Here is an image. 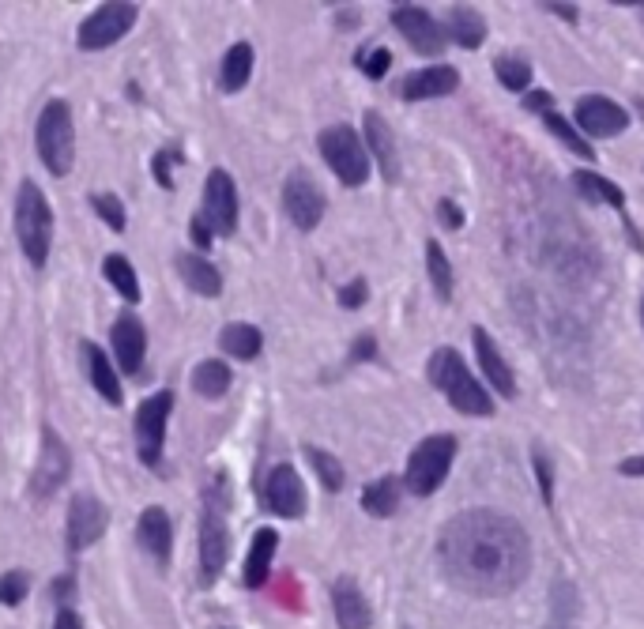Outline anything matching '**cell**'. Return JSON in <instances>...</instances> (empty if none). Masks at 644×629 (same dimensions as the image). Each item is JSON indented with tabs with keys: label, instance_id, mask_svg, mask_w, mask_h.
I'll return each instance as SVG.
<instances>
[{
	"label": "cell",
	"instance_id": "cell-2",
	"mask_svg": "<svg viewBox=\"0 0 644 629\" xmlns=\"http://www.w3.org/2000/svg\"><path fill=\"white\" fill-rule=\"evenodd\" d=\"M426 377H430V385L445 392V400H449L460 415H490V411H494L490 392L471 377V370H467V362L460 358V351L437 347L434 355H430V362H426Z\"/></svg>",
	"mask_w": 644,
	"mask_h": 629
},
{
	"label": "cell",
	"instance_id": "cell-31",
	"mask_svg": "<svg viewBox=\"0 0 644 629\" xmlns=\"http://www.w3.org/2000/svg\"><path fill=\"white\" fill-rule=\"evenodd\" d=\"M230 366L219 362V358H208V362H200L193 370V388L200 396H208V400H219L226 388H230Z\"/></svg>",
	"mask_w": 644,
	"mask_h": 629
},
{
	"label": "cell",
	"instance_id": "cell-13",
	"mask_svg": "<svg viewBox=\"0 0 644 629\" xmlns=\"http://www.w3.org/2000/svg\"><path fill=\"white\" fill-rule=\"evenodd\" d=\"M106 524H110L106 505L95 494H76L68 505V550H87L91 543H98Z\"/></svg>",
	"mask_w": 644,
	"mask_h": 629
},
{
	"label": "cell",
	"instance_id": "cell-29",
	"mask_svg": "<svg viewBox=\"0 0 644 629\" xmlns=\"http://www.w3.org/2000/svg\"><path fill=\"white\" fill-rule=\"evenodd\" d=\"M362 509H366L370 517H392V513L400 509V479L385 475V479H377V483L366 486V490H362Z\"/></svg>",
	"mask_w": 644,
	"mask_h": 629
},
{
	"label": "cell",
	"instance_id": "cell-1",
	"mask_svg": "<svg viewBox=\"0 0 644 629\" xmlns=\"http://www.w3.org/2000/svg\"><path fill=\"white\" fill-rule=\"evenodd\" d=\"M437 562L467 596H509L532 569V543L524 528L494 509H467L445 524L437 539Z\"/></svg>",
	"mask_w": 644,
	"mask_h": 629
},
{
	"label": "cell",
	"instance_id": "cell-14",
	"mask_svg": "<svg viewBox=\"0 0 644 629\" xmlns=\"http://www.w3.org/2000/svg\"><path fill=\"white\" fill-rule=\"evenodd\" d=\"M392 23H396V31L411 42V49H419L426 57H437V53L445 49V31H441V23H437L426 8L400 4V8H392Z\"/></svg>",
	"mask_w": 644,
	"mask_h": 629
},
{
	"label": "cell",
	"instance_id": "cell-9",
	"mask_svg": "<svg viewBox=\"0 0 644 629\" xmlns=\"http://www.w3.org/2000/svg\"><path fill=\"white\" fill-rule=\"evenodd\" d=\"M68 471H72V456H68L65 437L53 426H42V452H38V468L31 475L34 498H49L68 479Z\"/></svg>",
	"mask_w": 644,
	"mask_h": 629
},
{
	"label": "cell",
	"instance_id": "cell-16",
	"mask_svg": "<svg viewBox=\"0 0 644 629\" xmlns=\"http://www.w3.org/2000/svg\"><path fill=\"white\" fill-rule=\"evenodd\" d=\"M110 343H113V355H117V370L140 373V366H144V351H147V332L132 309H125V313L113 321Z\"/></svg>",
	"mask_w": 644,
	"mask_h": 629
},
{
	"label": "cell",
	"instance_id": "cell-32",
	"mask_svg": "<svg viewBox=\"0 0 644 629\" xmlns=\"http://www.w3.org/2000/svg\"><path fill=\"white\" fill-rule=\"evenodd\" d=\"M102 272H106V279H110V287L125 302H140V279H136V272H132V264L125 257H117V253H110V257L102 260Z\"/></svg>",
	"mask_w": 644,
	"mask_h": 629
},
{
	"label": "cell",
	"instance_id": "cell-4",
	"mask_svg": "<svg viewBox=\"0 0 644 629\" xmlns=\"http://www.w3.org/2000/svg\"><path fill=\"white\" fill-rule=\"evenodd\" d=\"M38 155L46 162L53 178H65L76 159V132H72V110L65 98L46 102V110L38 117Z\"/></svg>",
	"mask_w": 644,
	"mask_h": 629
},
{
	"label": "cell",
	"instance_id": "cell-41",
	"mask_svg": "<svg viewBox=\"0 0 644 629\" xmlns=\"http://www.w3.org/2000/svg\"><path fill=\"white\" fill-rule=\"evenodd\" d=\"M535 471H539V486H543V501H554V479H550V460L543 449H535Z\"/></svg>",
	"mask_w": 644,
	"mask_h": 629
},
{
	"label": "cell",
	"instance_id": "cell-46",
	"mask_svg": "<svg viewBox=\"0 0 644 629\" xmlns=\"http://www.w3.org/2000/svg\"><path fill=\"white\" fill-rule=\"evenodd\" d=\"M170 162H174V159H170L166 151H162L159 159H155V174H159V185H162V189H170V174H166V166H170Z\"/></svg>",
	"mask_w": 644,
	"mask_h": 629
},
{
	"label": "cell",
	"instance_id": "cell-37",
	"mask_svg": "<svg viewBox=\"0 0 644 629\" xmlns=\"http://www.w3.org/2000/svg\"><path fill=\"white\" fill-rule=\"evenodd\" d=\"M27 592H31V577H27V573L12 569V573H4V577H0V603L16 607V603L27 599Z\"/></svg>",
	"mask_w": 644,
	"mask_h": 629
},
{
	"label": "cell",
	"instance_id": "cell-35",
	"mask_svg": "<svg viewBox=\"0 0 644 629\" xmlns=\"http://www.w3.org/2000/svg\"><path fill=\"white\" fill-rule=\"evenodd\" d=\"M306 456H309V464H313V471L321 475V483H324V490H332L336 494L339 486H343V464H339L332 452H324V449H313L309 445L306 449Z\"/></svg>",
	"mask_w": 644,
	"mask_h": 629
},
{
	"label": "cell",
	"instance_id": "cell-45",
	"mask_svg": "<svg viewBox=\"0 0 644 629\" xmlns=\"http://www.w3.org/2000/svg\"><path fill=\"white\" fill-rule=\"evenodd\" d=\"M53 629H83L80 614L68 611V607H61V611H57V622H53Z\"/></svg>",
	"mask_w": 644,
	"mask_h": 629
},
{
	"label": "cell",
	"instance_id": "cell-10",
	"mask_svg": "<svg viewBox=\"0 0 644 629\" xmlns=\"http://www.w3.org/2000/svg\"><path fill=\"white\" fill-rule=\"evenodd\" d=\"M204 219L215 234H234L238 230V189L226 170H211L204 181Z\"/></svg>",
	"mask_w": 644,
	"mask_h": 629
},
{
	"label": "cell",
	"instance_id": "cell-47",
	"mask_svg": "<svg viewBox=\"0 0 644 629\" xmlns=\"http://www.w3.org/2000/svg\"><path fill=\"white\" fill-rule=\"evenodd\" d=\"M524 102H528V106H532V110H543V113H550V95H547V91H532V95L524 98Z\"/></svg>",
	"mask_w": 644,
	"mask_h": 629
},
{
	"label": "cell",
	"instance_id": "cell-11",
	"mask_svg": "<svg viewBox=\"0 0 644 629\" xmlns=\"http://www.w3.org/2000/svg\"><path fill=\"white\" fill-rule=\"evenodd\" d=\"M629 125V113L607 95H588L577 102V129L580 136L588 140H607V136H618V132H626Z\"/></svg>",
	"mask_w": 644,
	"mask_h": 629
},
{
	"label": "cell",
	"instance_id": "cell-43",
	"mask_svg": "<svg viewBox=\"0 0 644 629\" xmlns=\"http://www.w3.org/2000/svg\"><path fill=\"white\" fill-rule=\"evenodd\" d=\"M437 215H441V223L449 226V230H460V226H464V211L456 208L452 200H441V204H437Z\"/></svg>",
	"mask_w": 644,
	"mask_h": 629
},
{
	"label": "cell",
	"instance_id": "cell-22",
	"mask_svg": "<svg viewBox=\"0 0 644 629\" xmlns=\"http://www.w3.org/2000/svg\"><path fill=\"white\" fill-rule=\"evenodd\" d=\"M83 362H87V377H91V385L98 388V396L113 407L121 404V400H125V392H121L117 370H113V362L106 358V351H102L98 343H83Z\"/></svg>",
	"mask_w": 644,
	"mask_h": 629
},
{
	"label": "cell",
	"instance_id": "cell-39",
	"mask_svg": "<svg viewBox=\"0 0 644 629\" xmlns=\"http://www.w3.org/2000/svg\"><path fill=\"white\" fill-rule=\"evenodd\" d=\"M366 294H370V287H366V279H351L343 291H339V306L343 309H358L362 302H366Z\"/></svg>",
	"mask_w": 644,
	"mask_h": 629
},
{
	"label": "cell",
	"instance_id": "cell-36",
	"mask_svg": "<svg viewBox=\"0 0 644 629\" xmlns=\"http://www.w3.org/2000/svg\"><path fill=\"white\" fill-rule=\"evenodd\" d=\"M494 72H498V80L509 91H528V83H532V68H528V61H520V57H498Z\"/></svg>",
	"mask_w": 644,
	"mask_h": 629
},
{
	"label": "cell",
	"instance_id": "cell-20",
	"mask_svg": "<svg viewBox=\"0 0 644 629\" xmlns=\"http://www.w3.org/2000/svg\"><path fill=\"white\" fill-rule=\"evenodd\" d=\"M460 87V76L452 65H437V68H422L415 76H407L400 83V95L407 102H426V98H441V95H452Z\"/></svg>",
	"mask_w": 644,
	"mask_h": 629
},
{
	"label": "cell",
	"instance_id": "cell-17",
	"mask_svg": "<svg viewBox=\"0 0 644 629\" xmlns=\"http://www.w3.org/2000/svg\"><path fill=\"white\" fill-rule=\"evenodd\" d=\"M226 554H230V535H226L223 513L208 505V513L200 520V573H204V584H211L223 573Z\"/></svg>",
	"mask_w": 644,
	"mask_h": 629
},
{
	"label": "cell",
	"instance_id": "cell-12",
	"mask_svg": "<svg viewBox=\"0 0 644 629\" xmlns=\"http://www.w3.org/2000/svg\"><path fill=\"white\" fill-rule=\"evenodd\" d=\"M283 208H287L290 223L298 226V230H313V226L324 219V193L317 189V181L302 174V170H294L283 185Z\"/></svg>",
	"mask_w": 644,
	"mask_h": 629
},
{
	"label": "cell",
	"instance_id": "cell-23",
	"mask_svg": "<svg viewBox=\"0 0 644 629\" xmlns=\"http://www.w3.org/2000/svg\"><path fill=\"white\" fill-rule=\"evenodd\" d=\"M136 535H140L144 550H151L159 562H166V558H170L174 524H170V517H166V509H159V505L144 509V513H140V528H136Z\"/></svg>",
	"mask_w": 644,
	"mask_h": 629
},
{
	"label": "cell",
	"instance_id": "cell-18",
	"mask_svg": "<svg viewBox=\"0 0 644 629\" xmlns=\"http://www.w3.org/2000/svg\"><path fill=\"white\" fill-rule=\"evenodd\" d=\"M471 339H475V355H479V366H483L486 381L494 385V392H498V396L513 400V396H516V377H513V370H509L505 355L498 351L494 336H490L486 328H471Z\"/></svg>",
	"mask_w": 644,
	"mask_h": 629
},
{
	"label": "cell",
	"instance_id": "cell-50",
	"mask_svg": "<svg viewBox=\"0 0 644 629\" xmlns=\"http://www.w3.org/2000/svg\"><path fill=\"white\" fill-rule=\"evenodd\" d=\"M641 321H644V302H641Z\"/></svg>",
	"mask_w": 644,
	"mask_h": 629
},
{
	"label": "cell",
	"instance_id": "cell-38",
	"mask_svg": "<svg viewBox=\"0 0 644 629\" xmlns=\"http://www.w3.org/2000/svg\"><path fill=\"white\" fill-rule=\"evenodd\" d=\"M95 211L102 215V223L110 226V230H125V204H121L113 193H98Z\"/></svg>",
	"mask_w": 644,
	"mask_h": 629
},
{
	"label": "cell",
	"instance_id": "cell-25",
	"mask_svg": "<svg viewBox=\"0 0 644 629\" xmlns=\"http://www.w3.org/2000/svg\"><path fill=\"white\" fill-rule=\"evenodd\" d=\"M275 547H279V535H275L272 528H260V532L253 535L249 562H245V584H249V588H260V584L268 581V573H272Z\"/></svg>",
	"mask_w": 644,
	"mask_h": 629
},
{
	"label": "cell",
	"instance_id": "cell-49",
	"mask_svg": "<svg viewBox=\"0 0 644 629\" xmlns=\"http://www.w3.org/2000/svg\"><path fill=\"white\" fill-rule=\"evenodd\" d=\"M622 475H644V456H629L622 464Z\"/></svg>",
	"mask_w": 644,
	"mask_h": 629
},
{
	"label": "cell",
	"instance_id": "cell-33",
	"mask_svg": "<svg viewBox=\"0 0 644 629\" xmlns=\"http://www.w3.org/2000/svg\"><path fill=\"white\" fill-rule=\"evenodd\" d=\"M426 272H430V283H434L437 298L449 302L452 298V264H449V257H445V249H441L434 238L426 242Z\"/></svg>",
	"mask_w": 644,
	"mask_h": 629
},
{
	"label": "cell",
	"instance_id": "cell-42",
	"mask_svg": "<svg viewBox=\"0 0 644 629\" xmlns=\"http://www.w3.org/2000/svg\"><path fill=\"white\" fill-rule=\"evenodd\" d=\"M189 234H193V245H196V249H208L211 238H215V230L208 226V219H204V215H196L193 226H189Z\"/></svg>",
	"mask_w": 644,
	"mask_h": 629
},
{
	"label": "cell",
	"instance_id": "cell-26",
	"mask_svg": "<svg viewBox=\"0 0 644 629\" xmlns=\"http://www.w3.org/2000/svg\"><path fill=\"white\" fill-rule=\"evenodd\" d=\"M445 34H449L452 42H460L464 49H479L486 38V19L475 8H452Z\"/></svg>",
	"mask_w": 644,
	"mask_h": 629
},
{
	"label": "cell",
	"instance_id": "cell-48",
	"mask_svg": "<svg viewBox=\"0 0 644 629\" xmlns=\"http://www.w3.org/2000/svg\"><path fill=\"white\" fill-rule=\"evenodd\" d=\"M543 8H547V12H558V16L569 19V23L577 19V4H543Z\"/></svg>",
	"mask_w": 644,
	"mask_h": 629
},
{
	"label": "cell",
	"instance_id": "cell-27",
	"mask_svg": "<svg viewBox=\"0 0 644 629\" xmlns=\"http://www.w3.org/2000/svg\"><path fill=\"white\" fill-rule=\"evenodd\" d=\"M249 76H253V46L249 42H238V46L226 49L223 57V91H230V95H238L245 83H249Z\"/></svg>",
	"mask_w": 644,
	"mask_h": 629
},
{
	"label": "cell",
	"instance_id": "cell-21",
	"mask_svg": "<svg viewBox=\"0 0 644 629\" xmlns=\"http://www.w3.org/2000/svg\"><path fill=\"white\" fill-rule=\"evenodd\" d=\"M332 607H336V622L339 629H370L373 611L362 588H358L351 577H339L336 588H332Z\"/></svg>",
	"mask_w": 644,
	"mask_h": 629
},
{
	"label": "cell",
	"instance_id": "cell-28",
	"mask_svg": "<svg viewBox=\"0 0 644 629\" xmlns=\"http://www.w3.org/2000/svg\"><path fill=\"white\" fill-rule=\"evenodd\" d=\"M573 185H577V193L584 196V200H592V204H607V208H618V211L626 208L622 189H618L614 181L592 174V170H577V174H573Z\"/></svg>",
	"mask_w": 644,
	"mask_h": 629
},
{
	"label": "cell",
	"instance_id": "cell-34",
	"mask_svg": "<svg viewBox=\"0 0 644 629\" xmlns=\"http://www.w3.org/2000/svg\"><path fill=\"white\" fill-rule=\"evenodd\" d=\"M547 129L554 132V136H558V140H562L569 151H577L580 159H596V155H592V144L580 136L577 125H569V121H565L562 113H554V110L547 113Z\"/></svg>",
	"mask_w": 644,
	"mask_h": 629
},
{
	"label": "cell",
	"instance_id": "cell-3",
	"mask_svg": "<svg viewBox=\"0 0 644 629\" xmlns=\"http://www.w3.org/2000/svg\"><path fill=\"white\" fill-rule=\"evenodd\" d=\"M16 238L23 245V257L31 260L34 268H42L53 249V211H49L46 193L34 185V181H23L16 196Z\"/></svg>",
	"mask_w": 644,
	"mask_h": 629
},
{
	"label": "cell",
	"instance_id": "cell-15",
	"mask_svg": "<svg viewBox=\"0 0 644 629\" xmlns=\"http://www.w3.org/2000/svg\"><path fill=\"white\" fill-rule=\"evenodd\" d=\"M264 501H268V509H272L275 517L298 520L306 513V483H302V475L290 468V464L272 468L268 486H264Z\"/></svg>",
	"mask_w": 644,
	"mask_h": 629
},
{
	"label": "cell",
	"instance_id": "cell-19",
	"mask_svg": "<svg viewBox=\"0 0 644 629\" xmlns=\"http://www.w3.org/2000/svg\"><path fill=\"white\" fill-rule=\"evenodd\" d=\"M362 129H366V144H370L373 162L381 166L385 181H400V155H396V136L388 129V121L377 110H366Z\"/></svg>",
	"mask_w": 644,
	"mask_h": 629
},
{
	"label": "cell",
	"instance_id": "cell-40",
	"mask_svg": "<svg viewBox=\"0 0 644 629\" xmlns=\"http://www.w3.org/2000/svg\"><path fill=\"white\" fill-rule=\"evenodd\" d=\"M388 65H392V53H388V49H373L370 57H366V68H362V72H366L370 80H381L388 72Z\"/></svg>",
	"mask_w": 644,
	"mask_h": 629
},
{
	"label": "cell",
	"instance_id": "cell-24",
	"mask_svg": "<svg viewBox=\"0 0 644 629\" xmlns=\"http://www.w3.org/2000/svg\"><path fill=\"white\" fill-rule=\"evenodd\" d=\"M178 272H181V279H185L196 294H204V298H215V294L223 291V275H219V268H215L208 257H200V253H178Z\"/></svg>",
	"mask_w": 644,
	"mask_h": 629
},
{
	"label": "cell",
	"instance_id": "cell-7",
	"mask_svg": "<svg viewBox=\"0 0 644 629\" xmlns=\"http://www.w3.org/2000/svg\"><path fill=\"white\" fill-rule=\"evenodd\" d=\"M174 411V392H155L147 396L140 411H136V452L147 468H159L162 460V445H166V419Z\"/></svg>",
	"mask_w": 644,
	"mask_h": 629
},
{
	"label": "cell",
	"instance_id": "cell-30",
	"mask_svg": "<svg viewBox=\"0 0 644 629\" xmlns=\"http://www.w3.org/2000/svg\"><path fill=\"white\" fill-rule=\"evenodd\" d=\"M219 343H223L226 355H230V358H242V362L257 358L260 347H264V339H260V332L253 328V324H226L223 336H219Z\"/></svg>",
	"mask_w": 644,
	"mask_h": 629
},
{
	"label": "cell",
	"instance_id": "cell-8",
	"mask_svg": "<svg viewBox=\"0 0 644 629\" xmlns=\"http://www.w3.org/2000/svg\"><path fill=\"white\" fill-rule=\"evenodd\" d=\"M140 16V8L136 4H102L98 12L80 23V49H106L113 42H121L125 34L132 31V23Z\"/></svg>",
	"mask_w": 644,
	"mask_h": 629
},
{
	"label": "cell",
	"instance_id": "cell-5",
	"mask_svg": "<svg viewBox=\"0 0 644 629\" xmlns=\"http://www.w3.org/2000/svg\"><path fill=\"white\" fill-rule=\"evenodd\" d=\"M452 460H456V437H449V434L426 437V441H419V445H415V452H411L403 483H407V490H411V494L430 498L437 486L445 483Z\"/></svg>",
	"mask_w": 644,
	"mask_h": 629
},
{
	"label": "cell",
	"instance_id": "cell-6",
	"mask_svg": "<svg viewBox=\"0 0 644 629\" xmlns=\"http://www.w3.org/2000/svg\"><path fill=\"white\" fill-rule=\"evenodd\" d=\"M321 155L324 162L332 166V174H336L343 185H366L370 178V155H366V147L358 140V132L351 125H332V129L321 132Z\"/></svg>",
	"mask_w": 644,
	"mask_h": 629
},
{
	"label": "cell",
	"instance_id": "cell-44",
	"mask_svg": "<svg viewBox=\"0 0 644 629\" xmlns=\"http://www.w3.org/2000/svg\"><path fill=\"white\" fill-rule=\"evenodd\" d=\"M377 355V339L373 336H358V343H355V362H362V358H373Z\"/></svg>",
	"mask_w": 644,
	"mask_h": 629
}]
</instances>
